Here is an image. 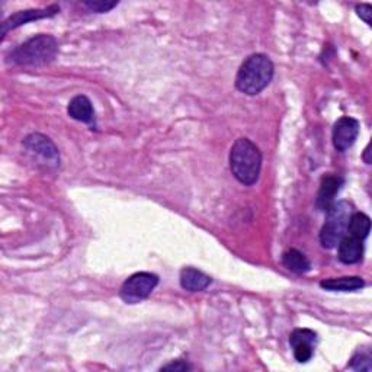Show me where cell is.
I'll list each match as a JSON object with an SVG mask.
<instances>
[{
    "instance_id": "6da1fadb",
    "label": "cell",
    "mask_w": 372,
    "mask_h": 372,
    "mask_svg": "<svg viewBox=\"0 0 372 372\" xmlns=\"http://www.w3.org/2000/svg\"><path fill=\"white\" fill-rule=\"evenodd\" d=\"M274 79V63L265 54L249 56L235 76V88L242 93L255 96L265 91Z\"/></svg>"
},
{
    "instance_id": "7a4b0ae2",
    "label": "cell",
    "mask_w": 372,
    "mask_h": 372,
    "mask_svg": "<svg viewBox=\"0 0 372 372\" xmlns=\"http://www.w3.org/2000/svg\"><path fill=\"white\" fill-rule=\"evenodd\" d=\"M230 169L233 176L246 186L255 185L262 169V155L249 139H239L230 150Z\"/></svg>"
},
{
    "instance_id": "3957f363",
    "label": "cell",
    "mask_w": 372,
    "mask_h": 372,
    "mask_svg": "<svg viewBox=\"0 0 372 372\" xmlns=\"http://www.w3.org/2000/svg\"><path fill=\"white\" fill-rule=\"evenodd\" d=\"M59 53V44L52 36H37L18 48L9 56V61L16 65H45L52 63Z\"/></svg>"
},
{
    "instance_id": "277c9868",
    "label": "cell",
    "mask_w": 372,
    "mask_h": 372,
    "mask_svg": "<svg viewBox=\"0 0 372 372\" xmlns=\"http://www.w3.org/2000/svg\"><path fill=\"white\" fill-rule=\"evenodd\" d=\"M326 212V223L320 231V243L325 249H334L345 238L352 215V206L345 201L334 202Z\"/></svg>"
},
{
    "instance_id": "5b68a950",
    "label": "cell",
    "mask_w": 372,
    "mask_h": 372,
    "mask_svg": "<svg viewBox=\"0 0 372 372\" xmlns=\"http://www.w3.org/2000/svg\"><path fill=\"white\" fill-rule=\"evenodd\" d=\"M26 155L32 162L47 169H56L60 166V153L54 143L42 134H31L22 143Z\"/></svg>"
},
{
    "instance_id": "8992f818",
    "label": "cell",
    "mask_w": 372,
    "mask_h": 372,
    "mask_svg": "<svg viewBox=\"0 0 372 372\" xmlns=\"http://www.w3.org/2000/svg\"><path fill=\"white\" fill-rule=\"evenodd\" d=\"M159 284V277L151 272H137L131 275L121 286L120 297L127 304H139L146 300Z\"/></svg>"
},
{
    "instance_id": "52a82bcc",
    "label": "cell",
    "mask_w": 372,
    "mask_h": 372,
    "mask_svg": "<svg viewBox=\"0 0 372 372\" xmlns=\"http://www.w3.org/2000/svg\"><path fill=\"white\" fill-rule=\"evenodd\" d=\"M359 134V123L352 116H342L333 127V146L337 151L349 150Z\"/></svg>"
},
{
    "instance_id": "ba28073f",
    "label": "cell",
    "mask_w": 372,
    "mask_h": 372,
    "mask_svg": "<svg viewBox=\"0 0 372 372\" xmlns=\"http://www.w3.org/2000/svg\"><path fill=\"white\" fill-rule=\"evenodd\" d=\"M60 12V8L53 5L45 9H31V10H21L16 12L15 15L9 16V18L2 24V38L6 37V33L12 29H16L21 25H25L31 21H37L42 18H52V16L57 15Z\"/></svg>"
},
{
    "instance_id": "9c48e42d",
    "label": "cell",
    "mask_w": 372,
    "mask_h": 372,
    "mask_svg": "<svg viewBox=\"0 0 372 372\" xmlns=\"http://www.w3.org/2000/svg\"><path fill=\"white\" fill-rule=\"evenodd\" d=\"M364 256V240L353 235L345 234V238L337 245V258L345 265H353L361 262Z\"/></svg>"
},
{
    "instance_id": "30bf717a",
    "label": "cell",
    "mask_w": 372,
    "mask_h": 372,
    "mask_svg": "<svg viewBox=\"0 0 372 372\" xmlns=\"http://www.w3.org/2000/svg\"><path fill=\"white\" fill-rule=\"evenodd\" d=\"M67 112H69L73 120L95 127V111L88 96H75L69 102V107H67Z\"/></svg>"
},
{
    "instance_id": "8fae6325",
    "label": "cell",
    "mask_w": 372,
    "mask_h": 372,
    "mask_svg": "<svg viewBox=\"0 0 372 372\" xmlns=\"http://www.w3.org/2000/svg\"><path fill=\"white\" fill-rule=\"evenodd\" d=\"M343 180L337 176H326L321 179L320 189L317 194V207L321 211H327L333 204L337 192L341 191Z\"/></svg>"
},
{
    "instance_id": "7c38bea8",
    "label": "cell",
    "mask_w": 372,
    "mask_h": 372,
    "mask_svg": "<svg viewBox=\"0 0 372 372\" xmlns=\"http://www.w3.org/2000/svg\"><path fill=\"white\" fill-rule=\"evenodd\" d=\"M180 286L189 293H201L207 290L212 279L195 268H183L180 270Z\"/></svg>"
},
{
    "instance_id": "4fadbf2b",
    "label": "cell",
    "mask_w": 372,
    "mask_h": 372,
    "mask_svg": "<svg viewBox=\"0 0 372 372\" xmlns=\"http://www.w3.org/2000/svg\"><path fill=\"white\" fill-rule=\"evenodd\" d=\"M320 286L327 291H357L365 286V281L359 277H342L321 281Z\"/></svg>"
},
{
    "instance_id": "5bb4252c",
    "label": "cell",
    "mask_w": 372,
    "mask_h": 372,
    "mask_svg": "<svg viewBox=\"0 0 372 372\" xmlns=\"http://www.w3.org/2000/svg\"><path fill=\"white\" fill-rule=\"evenodd\" d=\"M282 263L286 269H290L294 274H307L311 269V263L307 259V256L301 253L297 249H290L286 250L282 255Z\"/></svg>"
},
{
    "instance_id": "9a60e30c",
    "label": "cell",
    "mask_w": 372,
    "mask_h": 372,
    "mask_svg": "<svg viewBox=\"0 0 372 372\" xmlns=\"http://www.w3.org/2000/svg\"><path fill=\"white\" fill-rule=\"evenodd\" d=\"M371 230V218L364 212H353L349 218L346 234L353 235L359 240H365Z\"/></svg>"
},
{
    "instance_id": "2e32d148",
    "label": "cell",
    "mask_w": 372,
    "mask_h": 372,
    "mask_svg": "<svg viewBox=\"0 0 372 372\" xmlns=\"http://www.w3.org/2000/svg\"><path fill=\"white\" fill-rule=\"evenodd\" d=\"M302 342L316 345V342H317V334L313 330H310V329H297V330H294L293 334H291V337H290L291 346H294L297 343H302Z\"/></svg>"
},
{
    "instance_id": "e0dca14e",
    "label": "cell",
    "mask_w": 372,
    "mask_h": 372,
    "mask_svg": "<svg viewBox=\"0 0 372 372\" xmlns=\"http://www.w3.org/2000/svg\"><path fill=\"white\" fill-rule=\"evenodd\" d=\"M314 346L316 345H311V343H297L294 345V357L298 362L304 364V362H309L311 358H313V353H314Z\"/></svg>"
},
{
    "instance_id": "ac0fdd59",
    "label": "cell",
    "mask_w": 372,
    "mask_h": 372,
    "mask_svg": "<svg viewBox=\"0 0 372 372\" xmlns=\"http://www.w3.org/2000/svg\"><path fill=\"white\" fill-rule=\"evenodd\" d=\"M349 366L355 371H371L372 366H371V357L366 353H361L358 352L355 357L352 358Z\"/></svg>"
},
{
    "instance_id": "d6986e66",
    "label": "cell",
    "mask_w": 372,
    "mask_h": 372,
    "mask_svg": "<svg viewBox=\"0 0 372 372\" xmlns=\"http://www.w3.org/2000/svg\"><path fill=\"white\" fill-rule=\"evenodd\" d=\"M118 5V2H104V0H93V2H84V6L89 8L91 10L96 13H105L114 9Z\"/></svg>"
},
{
    "instance_id": "ffe728a7",
    "label": "cell",
    "mask_w": 372,
    "mask_h": 372,
    "mask_svg": "<svg viewBox=\"0 0 372 372\" xmlns=\"http://www.w3.org/2000/svg\"><path fill=\"white\" fill-rule=\"evenodd\" d=\"M357 13L361 20H364L368 25H371V16H372V6L369 3H364V5H358L357 6Z\"/></svg>"
},
{
    "instance_id": "44dd1931",
    "label": "cell",
    "mask_w": 372,
    "mask_h": 372,
    "mask_svg": "<svg viewBox=\"0 0 372 372\" xmlns=\"http://www.w3.org/2000/svg\"><path fill=\"white\" fill-rule=\"evenodd\" d=\"M188 369H191V366L186 362H182V361L172 362V364H169V365L162 368V371H188Z\"/></svg>"
},
{
    "instance_id": "7402d4cb",
    "label": "cell",
    "mask_w": 372,
    "mask_h": 372,
    "mask_svg": "<svg viewBox=\"0 0 372 372\" xmlns=\"http://www.w3.org/2000/svg\"><path fill=\"white\" fill-rule=\"evenodd\" d=\"M364 160H365V163H371V160H369V146L365 148V153H364Z\"/></svg>"
}]
</instances>
